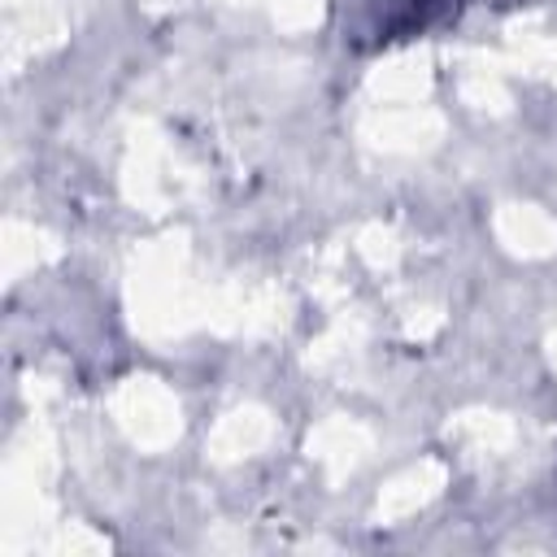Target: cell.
<instances>
[{"label":"cell","instance_id":"cell-1","mask_svg":"<svg viewBox=\"0 0 557 557\" xmlns=\"http://www.w3.org/2000/svg\"><path fill=\"white\" fill-rule=\"evenodd\" d=\"M457 0H348L344 39L352 48H383L444 22Z\"/></svg>","mask_w":557,"mask_h":557}]
</instances>
